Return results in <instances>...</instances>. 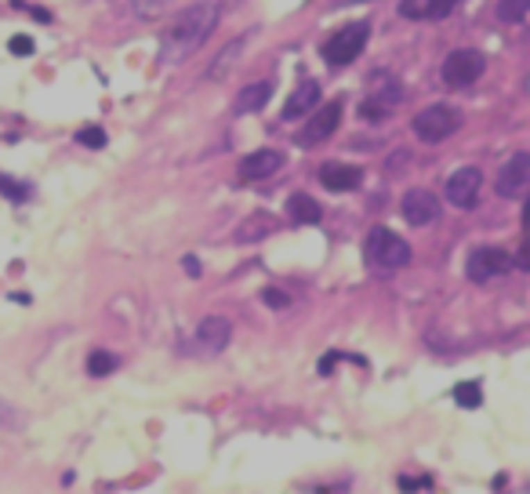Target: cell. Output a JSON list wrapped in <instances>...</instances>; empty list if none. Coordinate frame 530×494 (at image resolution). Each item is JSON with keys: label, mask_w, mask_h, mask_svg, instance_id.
Wrapping results in <instances>:
<instances>
[{"label": "cell", "mask_w": 530, "mask_h": 494, "mask_svg": "<svg viewBox=\"0 0 530 494\" xmlns=\"http://www.w3.org/2000/svg\"><path fill=\"white\" fill-rule=\"evenodd\" d=\"M334 363H338V353H327L324 360H320V374H331V371H334Z\"/></svg>", "instance_id": "cell-33"}, {"label": "cell", "mask_w": 530, "mask_h": 494, "mask_svg": "<svg viewBox=\"0 0 530 494\" xmlns=\"http://www.w3.org/2000/svg\"><path fill=\"white\" fill-rule=\"evenodd\" d=\"M135 4V11H142V15H153L160 4H164V0H131Z\"/></svg>", "instance_id": "cell-32"}, {"label": "cell", "mask_w": 530, "mask_h": 494, "mask_svg": "<svg viewBox=\"0 0 530 494\" xmlns=\"http://www.w3.org/2000/svg\"><path fill=\"white\" fill-rule=\"evenodd\" d=\"M454 4L458 0H425V11L432 15V19H443V15H451Z\"/></svg>", "instance_id": "cell-30"}, {"label": "cell", "mask_w": 530, "mask_h": 494, "mask_svg": "<svg viewBox=\"0 0 530 494\" xmlns=\"http://www.w3.org/2000/svg\"><path fill=\"white\" fill-rule=\"evenodd\" d=\"M399 211L411 226H429V222H436L440 215V200L429 193V189H411L404 193V204H399Z\"/></svg>", "instance_id": "cell-11"}, {"label": "cell", "mask_w": 530, "mask_h": 494, "mask_svg": "<svg viewBox=\"0 0 530 494\" xmlns=\"http://www.w3.org/2000/svg\"><path fill=\"white\" fill-rule=\"evenodd\" d=\"M244 47H247V40L244 37H236V40H229L226 47H222V55L215 58V66H211V73H207V81H226L229 76V69H233V62L244 55Z\"/></svg>", "instance_id": "cell-19"}, {"label": "cell", "mask_w": 530, "mask_h": 494, "mask_svg": "<svg viewBox=\"0 0 530 494\" xmlns=\"http://www.w3.org/2000/svg\"><path fill=\"white\" fill-rule=\"evenodd\" d=\"M269 233H276V218L265 215V211H254V215H247V222H240L236 240L251 244V240H262V236H269Z\"/></svg>", "instance_id": "cell-17"}, {"label": "cell", "mask_w": 530, "mask_h": 494, "mask_svg": "<svg viewBox=\"0 0 530 494\" xmlns=\"http://www.w3.org/2000/svg\"><path fill=\"white\" fill-rule=\"evenodd\" d=\"M483 69H487V58L479 51H472V47H458V51H451L443 58V81L451 88H465V84L479 81Z\"/></svg>", "instance_id": "cell-5"}, {"label": "cell", "mask_w": 530, "mask_h": 494, "mask_svg": "<svg viewBox=\"0 0 530 494\" xmlns=\"http://www.w3.org/2000/svg\"><path fill=\"white\" fill-rule=\"evenodd\" d=\"M399 487H404V491H429L432 480H429V476H399Z\"/></svg>", "instance_id": "cell-31"}, {"label": "cell", "mask_w": 530, "mask_h": 494, "mask_svg": "<svg viewBox=\"0 0 530 494\" xmlns=\"http://www.w3.org/2000/svg\"><path fill=\"white\" fill-rule=\"evenodd\" d=\"M272 94V81H254L247 88H240L236 94V113H258Z\"/></svg>", "instance_id": "cell-15"}, {"label": "cell", "mask_w": 530, "mask_h": 494, "mask_svg": "<svg viewBox=\"0 0 530 494\" xmlns=\"http://www.w3.org/2000/svg\"><path fill=\"white\" fill-rule=\"evenodd\" d=\"M411 127H414V135L422 142H443V138H451L461 127V117L454 113L451 106H429V109H422V113L414 117Z\"/></svg>", "instance_id": "cell-4"}, {"label": "cell", "mask_w": 530, "mask_h": 494, "mask_svg": "<svg viewBox=\"0 0 530 494\" xmlns=\"http://www.w3.org/2000/svg\"><path fill=\"white\" fill-rule=\"evenodd\" d=\"M360 117H367V120H385V117H389V106H381V102H374V99H367V102L360 106Z\"/></svg>", "instance_id": "cell-27"}, {"label": "cell", "mask_w": 530, "mask_h": 494, "mask_svg": "<svg viewBox=\"0 0 530 494\" xmlns=\"http://www.w3.org/2000/svg\"><path fill=\"white\" fill-rule=\"evenodd\" d=\"M479 186H483L479 167H458L451 179H447V200H451L454 207H476Z\"/></svg>", "instance_id": "cell-9"}, {"label": "cell", "mask_w": 530, "mask_h": 494, "mask_svg": "<svg viewBox=\"0 0 530 494\" xmlns=\"http://www.w3.org/2000/svg\"><path fill=\"white\" fill-rule=\"evenodd\" d=\"M530 186V153H512L497 171V197L520 200Z\"/></svg>", "instance_id": "cell-7"}, {"label": "cell", "mask_w": 530, "mask_h": 494, "mask_svg": "<svg viewBox=\"0 0 530 494\" xmlns=\"http://www.w3.org/2000/svg\"><path fill=\"white\" fill-rule=\"evenodd\" d=\"M8 51H11V55H19V58H26V55H33V40L19 33V37H11V40H8Z\"/></svg>", "instance_id": "cell-28"}, {"label": "cell", "mask_w": 530, "mask_h": 494, "mask_svg": "<svg viewBox=\"0 0 530 494\" xmlns=\"http://www.w3.org/2000/svg\"><path fill=\"white\" fill-rule=\"evenodd\" d=\"M399 11H404V19H429L425 0H404V4H399Z\"/></svg>", "instance_id": "cell-29"}, {"label": "cell", "mask_w": 530, "mask_h": 494, "mask_svg": "<svg viewBox=\"0 0 530 494\" xmlns=\"http://www.w3.org/2000/svg\"><path fill=\"white\" fill-rule=\"evenodd\" d=\"M367 37H371V29H367V22H356V26H345L338 29L324 47H320V55H324L331 66H349V62H356V55L363 51Z\"/></svg>", "instance_id": "cell-3"}, {"label": "cell", "mask_w": 530, "mask_h": 494, "mask_svg": "<svg viewBox=\"0 0 530 494\" xmlns=\"http://www.w3.org/2000/svg\"><path fill=\"white\" fill-rule=\"evenodd\" d=\"M182 265H185V273H189V277H200V262L192 258V254H185V258H182Z\"/></svg>", "instance_id": "cell-34"}, {"label": "cell", "mask_w": 530, "mask_h": 494, "mask_svg": "<svg viewBox=\"0 0 530 494\" xmlns=\"http://www.w3.org/2000/svg\"><path fill=\"white\" fill-rule=\"evenodd\" d=\"M233 338V324L226 316H207L200 320L197 334H192V345H185V353H197V356H218L222 349L229 345Z\"/></svg>", "instance_id": "cell-6"}, {"label": "cell", "mask_w": 530, "mask_h": 494, "mask_svg": "<svg viewBox=\"0 0 530 494\" xmlns=\"http://www.w3.org/2000/svg\"><path fill=\"white\" fill-rule=\"evenodd\" d=\"M527 11H530V0H497V19L502 22H523L527 19Z\"/></svg>", "instance_id": "cell-21"}, {"label": "cell", "mask_w": 530, "mask_h": 494, "mask_svg": "<svg viewBox=\"0 0 530 494\" xmlns=\"http://www.w3.org/2000/svg\"><path fill=\"white\" fill-rule=\"evenodd\" d=\"M218 15H222V0H197V4H189L167 29L164 47H160V66L171 69V66L189 62L207 44V37L215 33Z\"/></svg>", "instance_id": "cell-1"}, {"label": "cell", "mask_w": 530, "mask_h": 494, "mask_svg": "<svg viewBox=\"0 0 530 494\" xmlns=\"http://www.w3.org/2000/svg\"><path fill=\"white\" fill-rule=\"evenodd\" d=\"M367 262H371L374 269H381V273H392V269L411 262V244L399 233L385 229V226H374L371 233H367Z\"/></svg>", "instance_id": "cell-2"}, {"label": "cell", "mask_w": 530, "mask_h": 494, "mask_svg": "<svg viewBox=\"0 0 530 494\" xmlns=\"http://www.w3.org/2000/svg\"><path fill=\"white\" fill-rule=\"evenodd\" d=\"M117 368H120V360H117L113 353H106V349H94V353L88 356V374H94V378L113 374Z\"/></svg>", "instance_id": "cell-20"}, {"label": "cell", "mask_w": 530, "mask_h": 494, "mask_svg": "<svg viewBox=\"0 0 530 494\" xmlns=\"http://www.w3.org/2000/svg\"><path fill=\"white\" fill-rule=\"evenodd\" d=\"M287 215H291V222H298V226H316V222L324 218V207H320L309 193H295L287 200Z\"/></svg>", "instance_id": "cell-16"}, {"label": "cell", "mask_w": 530, "mask_h": 494, "mask_svg": "<svg viewBox=\"0 0 530 494\" xmlns=\"http://www.w3.org/2000/svg\"><path fill=\"white\" fill-rule=\"evenodd\" d=\"M320 182H324L331 193H349L363 182V171L352 164H324L320 167Z\"/></svg>", "instance_id": "cell-12"}, {"label": "cell", "mask_w": 530, "mask_h": 494, "mask_svg": "<svg viewBox=\"0 0 530 494\" xmlns=\"http://www.w3.org/2000/svg\"><path fill=\"white\" fill-rule=\"evenodd\" d=\"M479 400H483L479 381H461V386H454V404L458 407H479Z\"/></svg>", "instance_id": "cell-22"}, {"label": "cell", "mask_w": 530, "mask_h": 494, "mask_svg": "<svg viewBox=\"0 0 530 494\" xmlns=\"http://www.w3.org/2000/svg\"><path fill=\"white\" fill-rule=\"evenodd\" d=\"M0 193L11 197V200H29V186H26V182L8 179V174H0Z\"/></svg>", "instance_id": "cell-24"}, {"label": "cell", "mask_w": 530, "mask_h": 494, "mask_svg": "<svg viewBox=\"0 0 530 494\" xmlns=\"http://www.w3.org/2000/svg\"><path fill=\"white\" fill-rule=\"evenodd\" d=\"M371 91H374L371 99L381 102V106H385V102H389V106H399V102H404V88L396 84L392 73H374V76H371Z\"/></svg>", "instance_id": "cell-18"}, {"label": "cell", "mask_w": 530, "mask_h": 494, "mask_svg": "<svg viewBox=\"0 0 530 494\" xmlns=\"http://www.w3.org/2000/svg\"><path fill=\"white\" fill-rule=\"evenodd\" d=\"M469 280H490V277H505L508 269H512V258H508V251H502V247H476L472 254H469Z\"/></svg>", "instance_id": "cell-8"}, {"label": "cell", "mask_w": 530, "mask_h": 494, "mask_svg": "<svg viewBox=\"0 0 530 494\" xmlns=\"http://www.w3.org/2000/svg\"><path fill=\"white\" fill-rule=\"evenodd\" d=\"M316 102H320V84H316V81H301V84L291 91V99L283 102V120L305 117L309 109H316Z\"/></svg>", "instance_id": "cell-14"}, {"label": "cell", "mask_w": 530, "mask_h": 494, "mask_svg": "<svg viewBox=\"0 0 530 494\" xmlns=\"http://www.w3.org/2000/svg\"><path fill=\"white\" fill-rule=\"evenodd\" d=\"M283 167V156L276 149H258L240 160V179H269Z\"/></svg>", "instance_id": "cell-13"}, {"label": "cell", "mask_w": 530, "mask_h": 494, "mask_svg": "<svg viewBox=\"0 0 530 494\" xmlns=\"http://www.w3.org/2000/svg\"><path fill=\"white\" fill-rule=\"evenodd\" d=\"M338 124H342V102H327L309 124L301 127L298 142L301 146H320V142H327L334 131H338Z\"/></svg>", "instance_id": "cell-10"}, {"label": "cell", "mask_w": 530, "mask_h": 494, "mask_svg": "<svg viewBox=\"0 0 530 494\" xmlns=\"http://www.w3.org/2000/svg\"><path fill=\"white\" fill-rule=\"evenodd\" d=\"M76 142H80V146H88V149H102L106 146V131H102V127H80Z\"/></svg>", "instance_id": "cell-23"}, {"label": "cell", "mask_w": 530, "mask_h": 494, "mask_svg": "<svg viewBox=\"0 0 530 494\" xmlns=\"http://www.w3.org/2000/svg\"><path fill=\"white\" fill-rule=\"evenodd\" d=\"M262 302H265L269 309H287V306H291V295L280 291V288H265L262 291Z\"/></svg>", "instance_id": "cell-25"}, {"label": "cell", "mask_w": 530, "mask_h": 494, "mask_svg": "<svg viewBox=\"0 0 530 494\" xmlns=\"http://www.w3.org/2000/svg\"><path fill=\"white\" fill-rule=\"evenodd\" d=\"M22 425V414L15 411L8 400H0V429H19Z\"/></svg>", "instance_id": "cell-26"}]
</instances>
